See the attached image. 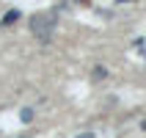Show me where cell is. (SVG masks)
<instances>
[{"label":"cell","mask_w":146,"mask_h":138,"mask_svg":"<svg viewBox=\"0 0 146 138\" xmlns=\"http://www.w3.org/2000/svg\"><path fill=\"white\" fill-rule=\"evenodd\" d=\"M119 3H124V0H119Z\"/></svg>","instance_id":"obj_5"},{"label":"cell","mask_w":146,"mask_h":138,"mask_svg":"<svg viewBox=\"0 0 146 138\" xmlns=\"http://www.w3.org/2000/svg\"><path fill=\"white\" fill-rule=\"evenodd\" d=\"M19 119H22L25 124H31V122H33V111H31V108H25V111H22V116H19Z\"/></svg>","instance_id":"obj_3"},{"label":"cell","mask_w":146,"mask_h":138,"mask_svg":"<svg viewBox=\"0 0 146 138\" xmlns=\"http://www.w3.org/2000/svg\"><path fill=\"white\" fill-rule=\"evenodd\" d=\"M31 31L39 41H50L52 39V31H55V14L52 11H44V14H33L31 17Z\"/></svg>","instance_id":"obj_1"},{"label":"cell","mask_w":146,"mask_h":138,"mask_svg":"<svg viewBox=\"0 0 146 138\" xmlns=\"http://www.w3.org/2000/svg\"><path fill=\"white\" fill-rule=\"evenodd\" d=\"M80 3H86V6H88V3H91V0H80Z\"/></svg>","instance_id":"obj_4"},{"label":"cell","mask_w":146,"mask_h":138,"mask_svg":"<svg viewBox=\"0 0 146 138\" xmlns=\"http://www.w3.org/2000/svg\"><path fill=\"white\" fill-rule=\"evenodd\" d=\"M17 19H19V11H17V8H14V11H8V14L3 17V22H0V25H3V28H6V25H14Z\"/></svg>","instance_id":"obj_2"}]
</instances>
